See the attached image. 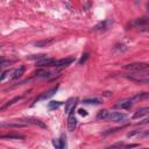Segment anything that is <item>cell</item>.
<instances>
[{
	"label": "cell",
	"mask_w": 149,
	"mask_h": 149,
	"mask_svg": "<svg viewBox=\"0 0 149 149\" xmlns=\"http://www.w3.org/2000/svg\"><path fill=\"white\" fill-rule=\"evenodd\" d=\"M126 77L132 79V80H134V81H136V83L148 84V81H149L148 71H143V72H135V71H133V73H127Z\"/></svg>",
	"instance_id": "cell-1"
},
{
	"label": "cell",
	"mask_w": 149,
	"mask_h": 149,
	"mask_svg": "<svg viewBox=\"0 0 149 149\" xmlns=\"http://www.w3.org/2000/svg\"><path fill=\"white\" fill-rule=\"evenodd\" d=\"M125 68L129 71H135V72H143V71H148L149 65L147 63H132V64H127L125 65Z\"/></svg>",
	"instance_id": "cell-2"
},
{
	"label": "cell",
	"mask_w": 149,
	"mask_h": 149,
	"mask_svg": "<svg viewBox=\"0 0 149 149\" xmlns=\"http://www.w3.org/2000/svg\"><path fill=\"white\" fill-rule=\"evenodd\" d=\"M58 88H59V85L57 84L56 86H54V87H51L50 90H48V91H45V92H43V93H41L38 97H36L35 98V100H34V104L35 102H37V101H41V100H47V99H49V98H51L57 91H58Z\"/></svg>",
	"instance_id": "cell-3"
},
{
	"label": "cell",
	"mask_w": 149,
	"mask_h": 149,
	"mask_svg": "<svg viewBox=\"0 0 149 149\" xmlns=\"http://www.w3.org/2000/svg\"><path fill=\"white\" fill-rule=\"evenodd\" d=\"M74 108H76V106H73L70 109V112L68 113L69 114V118H68V129H69V132H73L77 127V118L74 115Z\"/></svg>",
	"instance_id": "cell-4"
},
{
	"label": "cell",
	"mask_w": 149,
	"mask_h": 149,
	"mask_svg": "<svg viewBox=\"0 0 149 149\" xmlns=\"http://www.w3.org/2000/svg\"><path fill=\"white\" fill-rule=\"evenodd\" d=\"M126 118L127 115L121 112H108V115H107V120L115 121V122H122L123 120H126Z\"/></svg>",
	"instance_id": "cell-5"
},
{
	"label": "cell",
	"mask_w": 149,
	"mask_h": 149,
	"mask_svg": "<svg viewBox=\"0 0 149 149\" xmlns=\"http://www.w3.org/2000/svg\"><path fill=\"white\" fill-rule=\"evenodd\" d=\"M112 23H113V21L109 20V19H107V20H104V21L97 23L93 29L97 30V31H106V30H108V29L111 28Z\"/></svg>",
	"instance_id": "cell-6"
},
{
	"label": "cell",
	"mask_w": 149,
	"mask_h": 149,
	"mask_svg": "<svg viewBox=\"0 0 149 149\" xmlns=\"http://www.w3.org/2000/svg\"><path fill=\"white\" fill-rule=\"evenodd\" d=\"M72 62H74V57H66V58H62V59H56L54 66L55 68H65L69 66Z\"/></svg>",
	"instance_id": "cell-7"
},
{
	"label": "cell",
	"mask_w": 149,
	"mask_h": 149,
	"mask_svg": "<svg viewBox=\"0 0 149 149\" xmlns=\"http://www.w3.org/2000/svg\"><path fill=\"white\" fill-rule=\"evenodd\" d=\"M52 146L55 148H57V149H64V148H66V137H65V135H62L57 140H52Z\"/></svg>",
	"instance_id": "cell-8"
},
{
	"label": "cell",
	"mask_w": 149,
	"mask_h": 149,
	"mask_svg": "<svg viewBox=\"0 0 149 149\" xmlns=\"http://www.w3.org/2000/svg\"><path fill=\"white\" fill-rule=\"evenodd\" d=\"M55 61L54 58H43V59H40V61H36V66L38 68H44V66H54L55 64Z\"/></svg>",
	"instance_id": "cell-9"
},
{
	"label": "cell",
	"mask_w": 149,
	"mask_h": 149,
	"mask_svg": "<svg viewBox=\"0 0 149 149\" xmlns=\"http://www.w3.org/2000/svg\"><path fill=\"white\" fill-rule=\"evenodd\" d=\"M133 105V100L132 99H125V100H121L119 101L118 104L114 105V108H120V109H128L130 108Z\"/></svg>",
	"instance_id": "cell-10"
},
{
	"label": "cell",
	"mask_w": 149,
	"mask_h": 149,
	"mask_svg": "<svg viewBox=\"0 0 149 149\" xmlns=\"http://www.w3.org/2000/svg\"><path fill=\"white\" fill-rule=\"evenodd\" d=\"M6 139V140H24V136L21 134H5L0 135V140Z\"/></svg>",
	"instance_id": "cell-11"
},
{
	"label": "cell",
	"mask_w": 149,
	"mask_h": 149,
	"mask_svg": "<svg viewBox=\"0 0 149 149\" xmlns=\"http://www.w3.org/2000/svg\"><path fill=\"white\" fill-rule=\"evenodd\" d=\"M148 112H149V108H148V107H143V108H141V109H139V111H136V112L134 113L133 119H139V118H142V116L147 115V114H148Z\"/></svg>",
	"instance_id": "cell-12"
},
{
	"label": "cell",
	"mask_w": 149,
	"mask_h": 149,
	"mask_svg": "<svg viewBox=\"0 0 149 149\" xmlns=\"http://www.w3.org/2000/svg\"><path fill=\"white\" fill-rule=\"evenodd\" d=\"M77 99H74V98H70L66 102H65V108H64V111H65V113H69L70 112V109L73 107V106H76L77 105Z\"/></svg>",
	"instance_id": "cell-13"
},
{
	"label": "cell",
	"mask_w": 149,
	"mask_h": 149,
	"mask_svg": "<svg viewBox=\"0 0 149 149\" xmlns=\"http://www.w3.org/2000/svg\"><path fill=\"white\" fill-rule=\"evenodd\" d=\"M23 72H24V66L23 65H21V66H19L13 73H12V76H10V78L12 79H17L19 77H21L22 74H23Z\"/></svg>",
	"instance_id": "cell-14"
},
{
	"label": "cell",
	"mask_w": 149,
	"mask_h": 149,
	"mask_svg": "<svg viewBox=\"0 0 149 149\" xmlns=\"http://www.w3.org/2000/svg\"><path fill=\"white\" fill-rule=\"evenodd\" d=\"M135 24L140 28H144L143 30H147V24H148V19L147 17H141V19H137L135 21Z\"/></svg>",
	"instance_id": "cell-15"
},
{
	"label": "cell",
	"mask_w": 149,
	"mask_h": 149,
	"mask_svg": "<svg viewBox=\"0 0 149 149\" xmlns=\"http://www.w3.org/2000/svg\"><path fill=\"white\" fill-rule=\"evenodd\" d=\"M54 38H48V40H42V41H38V42H35L34 45L35 47H38V48H42V47H47L49 45L50 43H52Z\"/></svg>",
	"instance_id": "cell-16"
},
{
	"label": "cell",
	"mask_w": 149,
	"mask_h": 149,
	"mask_svg": "<svg viewBox=\"0 0 149 149\" xmlns=\"http://www.w3.org/2000/svg\"><path fill=\"white\" fill-rule=\"evenodd\" d=\"M83 102L86 105H99V104H101V100L98 98H86L83 100Z\"/></svg>",
	"instance_id": "cell-17"
},
{
	"label": "cell",
	"mask_w": 149,
	"mask_h": 149,
	"mask_svg": "<svg viewBox=\"0 0 149 149\" xmlns=\"http://www.w3.org/2000/svg\"><path fill=\"white\" fill-rule=\"evenodd\" d=\"M62 104H63L62 101H55V100H52V101L48 102V107H49L50 111H54V109L59 108V107L62 106Z\"/></svg>",
	"instance_id": "cell-18"
},
{
	"label": "cell",
	"mask_w": 149,
	"mask_h": 149,
	"mask_svg": "<svg viewBox=\"0 0 149 149\" xmlns=\"http://www.w3.org/2000/svg\"><path fill=\"white\" fill-rule=\"evenodd\" d=\"M26 123H0V128L1 127H10V128H21V127H24Z\"/></svg>",
	"instance_id": "cell-19"
},
{
	"label": "cell",
	"mask_w": 149,
	"mask_h": 149,
	"mask_svg": "<svg viewBox=\"0 0 149 149\" xmlns=\"http://www.w3.org/2000/svg\"><path fill=\"white\" fill-rule=\"evenodd\" d=\"M148 97H149V94L147 93V92H142V93H137V94H135L133 98H130L133 101L134 100H142V99H148Z\"/></svg>",
	"instance_id": "cell-20"
},
{
	"label": "cell",
	"mask_w": 149,
	"mask_h": 149,
	"mask_svg": "<svg viewBox=\"0 0 149 149\" xmlns=\"http://www.w3.org/2000/svg\"><path fill=\"white\" fill-rule=\"evenodd\" d=\"M107 115H108V111L107 109H101V111H99V113L97 115V119L98 120H107Z\"/></svg>",
	"instance_id": "cell-21"
},
{
	"label": "cell",
	"mask_w": 149,
	"mask_h": 149,
	"mask_svg": "<svg viewBox=\"0 0 149 149\" xmlns=\"http://www.w3.org/2000/svg\"><path fill=\"white\" fill-rule=\"evenodd\" d=\"M47 55L45 54H40V55H31V56H28L27 58L30 59V61H40V59H43L45 58Z\"/></svg>",
	"instance_id": "cell-22"
},
{
	"label": "cell",
	"mask_w": 149,
	"mask_h": 149,
	"mask_svg": "<svg viewBox=\"0 0 149 149\" xmlns=\"http://www.w3.org/2000/svg\"><path fill=\"white\" fill-rule=\"evenodd\" d=\"M35 74H36L37 77H41V78H48V77H50L51 72H50V71H45V70H41V71L36 72Z\"/></svg>",
	"instance_id": "cell-23"
},
{
	"label": "cell",
	"mask_w": 149,
	"mask_h": 149,
	"mask_svg": "<svg viewBox=\"0 0 149 149\" xmlns=\"http://www.w3.org/2000/svg\"><path fill=\"white\" fill-rule=\"evenodd\" d=\"M20 99H21V97H15V98H13V99H12V100H9V101H8V102H7L6 105H3V106H2V107H1L0 109H5V108H7V107L12 106L13 104H15L16 101H19Z\"/></svg>",
	"instance_id": "cell-24"
},
{
	"label": "cell",
	"mask_w": 149,
	"mask_h": 149,
	"mask_svg": "<svg viewBox=\"0 0 149 149\" xmlns=\"http://www.w3.org/2000/svg\"><path fill=\"white\" fill-rule=\"evenodd\" d=\"M88 57H90V52H84V54L81 55L80 59L78 61V64H79V65H83L84 63H86V61L88 59Z\"/></svg>",
	"instance_id": "cell-25"
},
{
	"label": "cell",
	"mask_w": 149,
	"mask_h": 149,
	"mask_svg": "<svg viewBox=\"0 0 149 149\" xmlns=\"http://www.w3.org/2000/svg\"><path fill=\"white\" fill-rule=\"evenodd\" d=\"M9 64H12V62H10V61L1 59V61H0V69H1V68H3V66H7V65H9Z\"/></svg>",
	"instance_id": "cell-26"
},
{
	"label": "cell",
	"mask_w": 149,
	"mask_h": 149,
	"mask_svg": "<svg viewBox=\"0 0 149 149\" xmlns=\"http://www.w3.org/2000/svg\"><path fill=\"white\" fill-rule=\"evenodd\" d=\"M78 113H79L81 116H86V115H87V111L84 109V108H79V109H78Z\"/></svg>",
	"instance_id": "cell-27"
},
{
	"label": "cell",
	"mask_w": 149,
	"mask_h": 149,
	"mask_svg": "<svg viewBox=\"0 0 149 149\" xmlns=\"http://www.w3.org/2000/svg\"><path fill=\"white\" fill-rule=\"evenodd\" d=\"M136 134H140V130H135V132H130V133H128V134H127V136H128V137H130V136H134V135H136Z\"/></svg>",
	"instance_id": "cell-28"
},
{
	"label": "cell",
	"mask_w": 149,
	"mask_h": 149,
	"mask_svg": "<svg viewBox=\"0 0 149 149\" xmlns=\"http://www.w3.org/2000/svg\"><path fill=\"white\" fill-rule=\"evenodd\" d=\"M7 76V71H5V72H2L1 73V77H0V81H2L3 79H5V77Z\"/></svg>",
	"instance_id": "cell-29"
},
{
	"label": "cell",
	"mask_w": 149,
	"mask_h": 149,
	"mask_svg": "<svg viewBox=\"0 0 149 149\" xmlns=\"http://www.w3.org/2000/svg\"><path fill=\"white\" fill-rule=\"evenodd\" d=\"M123 146H125L123 143H115V144H112L111 147H112V148H114V147H123Z\"/></svg>",
	"instance_id": "cell-30"
},
{
	"label": "cell",
	"mask_w": 149,
	"mask_h": 149,
	"mask_svg": "<svg viewBox=\"0 0 149 149\" xmlns=\"http://www.w3.org/2000/svg\"><path fill=\"white\" fill-rule=\"evenodd\" d=\"M125 147H127V148H133V147H139V144H127V146H125Z\"/></svg>",
	"instance_id": "cell-31"
}]
</instances>
